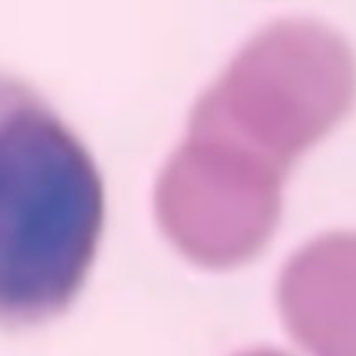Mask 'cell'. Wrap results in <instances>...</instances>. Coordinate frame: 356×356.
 <instances>
[{
  "mask_svg": "<svg viewBox=\"0 0 356 356\" xmlns=\"http://www.w3.org/2000/svg\"><path fill=\"white\" fill-rule=\"evenodd\" d=\"M102 219L83 144L31 88L0 73V321L60 313L88 277Z\"/></svg>",
  "mask_w": 356,
  "mask_h": 356,
  "instance_id": "6da1fadb",
  "label": "cell"
},
{
  "mask_svg": "<svg viewBox=\"0 0 356 356\" xmlns=\"http://www.w3.org/2000/svg\"><path fill=\"white\" fill-rule=\"evenodd\" d=\"M355 102L350 44L319 21L284 19L257 33L198 100L190 134L288 177Z\"/></svg>",
  "mask_w": 356,
  "mask_h": 356,
  "instance_id": "7a4b0ae2",
  "label": "cell"
},
{
  "mask_svg": "<svg viewBox=\"0 0 356 356\" xmlns=\"http://www.w3.org/2000/svg\"><path fill=\"white\" fill-rule=\"evenodd\" d=\"M284 181V175L217 142L188 136L161 177L159 217L194 263L238 267L271 240Z\"/></svg>",
  "mask_w": 356,
  "mask_h": 356,
  "instance_id": "3957f363",
  "label": "cell"
},
{
  "mask_svg": "<svg viewBox=\"0 0 356 356\" xmlns=\"http://www.w3.org/2000/svg\"><path fill=\"white\" fill-rule=\"evenodd\" d=\"M282 319L311 356H356V232L302 246L277 288Z\"/></svg>",
  "mask_w": 356,
  "mask_h": 356,
  "instance_id": "277c9868",
  "label": "cell"
},
{
  "mask_svg": "<svg viewBox=\"0 0 356 356\" xmlns=\"http://www.w3.org/2000/svg\"><path fill=\"white\" fill-rule=\"evenodd\" d=\"M240 356H288L280 350H269V348H263V350H250V353H244Z\"/></svg>",
  "mask_w": 356,
  "mask_h": 356,
  "instance_id": "5b68a950",
  "label": "cell"
}]
</instances>
